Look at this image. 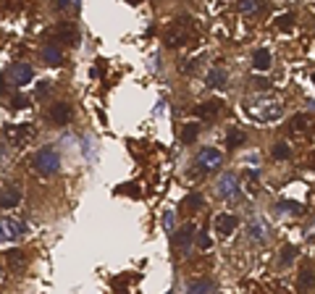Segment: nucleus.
Here are the masks:
<instances>
[{"mask_svg": "<svg viewBox=\"0 0 315 294\" xmlns=\"http://www.w3.org/2000/svg\"><path fill=\"white\" fill-rule=\"evenodd\" d=\"M194 37V27H192V18L189 16H179L173 24L166 32V45L168 48H182V45L192 42Z\"/></svg>", "mask_w": 315, "mask_h": 294, "instance_id": "1", "label": "nucleus"}, {"mask_svg": "<svg viewBox=\"0 0 315 294\" xmlns=\"http://www.w3.org/2000/svg\"><path fill=\"white\" fill-rule=\"evenodd\" d=\"M32 166H34V171H40L42 176H53V173H58V168H61V158H58V152H55L53 147H42V150H37V152L32 155Z\"/></svg>", "mask_w": 315, "mask_h": 294, "instance_id": "2", "label": "nucleus"}, {"mask_svg": "<svg viewBox=\"0 0 315 294\" xmlns=\"http://www.w3.org/2000/svg\"><path fill=\"white\" fill-rule=\"evenodd\" d=\"M215 192H218L221 200H239V194H242L239 176L237 173H223L215 182Z\"/></svg>", "mask_w": 315, "mask_h": 294, "instance_id": "3", "label": "nucleus"}, {"mask_svg": "<svg viewBox=\"0 0 315 294\" xmlns=\"http://www.w3.org/2000/svg\"><path fill=\"white\" fill-rule=\"evenodd\" d=\"M24 223L21 221H16V218H11V215H3L0 218V244H8V242H16V239H21L24 237Z\"/></svg>", "mask_w": 315, "mask_h": 294, "instance_id": "4", "label": "nucleus"}, {"mask_svg": "<svg viewBox=\"0 0 315 294\" xmlns=\"http://www.w3.org/2000/svg\"><path fill=\"white\" fill-rule=\"evenodd\" d=\"M221 152L215 150V147H202L200 150V155H197V166L202 168V171H213V168H218L221 166Z\"/></svg>", "mask_w": 315, "mask_h": 294, "instance_id": "5", "label": "nucleus"}, {"mask_svg": "<svg viewBox=\"0 0 315 294\" xmlns=\"http://www.w3.org/2000/svg\"><path fill=\"white\" fill-rule=\"evenodd\" d=\"M194 229H197L194 223H187V226H182V229H179V234H176V247H179V252H182V255H189V252H192Z\"/></svg>", "mask_w": 315, "mask_h": 294, "instance_id": "6", "label": "nucleus"}, {"mask_svg": "<svg viewBox=\"0 0 315 294\" xmlns=\"http://www.w3.org/2000/svg\"><path fill=\"white\" fill-rule=\"evenodd\" d=\"M8 74H11V79H13L16 87H24V84H29L34 79V69H32L29 63H13Z\"/></svg>", "mask_w": 315, "mask_h": 294, "instance_id": "7", "label": "nucleus"}, {"mask_svg": "<svg viewBox=\"0 0 315 294\" xmlns=\"http://www.w3.org/2000/svg\"><path fill=\"white\" fill-rule=\"evenodd\" d=\"M213 226H215V231L221 234V237H229L237 226H239V218L237 215H231V213H218L215 218H213Z\"/></svg>", "mask_w": 315, "mask_h": 294, "instance_id": "8", "label": "nucleus"}, {"mask_svg": "<svg viewBox=\"0 0 315 294\" xmlns=\"http://www.w3.org/2000/svg\"><path fill=\"white\" fill-rule=\"evenodd\" d=\"M223 110V103L221 100H208V103H200L194 108V113L202 119V121H215V116Z\"/></svg>", "mask_w": 315, "mask_h": 294, "instance_id": "9", "label": "nucleus"}, {"mask_svg": "<svg viewBox=\"0 0 315 294\" xmlns=\"http://www.w3.org/2000/svg\"><path fill=\"white\" fill-rule=\"evenodd\" d=\"M34 134V126L32 124H16V126H8L6 129V137L13 142V145H21L27 137H32Z\"/></svg>", "mask_w": 315, "mask_h": 294, "instance_id": "10", "label": "nucleus"}, {"mask_svg": "<svg viewBox=\"0 0 315 294\" xmlns=\"http://www.w3.org/2000/svg\"><path fill=\"white\" fill-rule=\"evenodd\" d=\"M50 121L55 126H66V124L71 121V105L69 103H55L50 108Z\"/></svg>", "mask_w": 315, "mask_h": 294, "instance_id": "11", "label": "nucleus"}, {"mask_svg": "<svg viewBox=\"0 0 315 294\" xmlns=\"http://www.w3.org/2000/svg\"><path fill=\"white\" fill-rule=\"evenodd\" d=\"M18 202H21V192H18V187H13V184L3 187V192H0V208L8 210V208H16Z\"/></svg>", "mask_w": 315, "mask_h": 294, "instance_id": "12", "label": "nucleus"}, {"mask_svg": "<svg viewBox=\"0 0 315 294\" xmlns=\"http://www.w3.org/2000/svg\"><path fill=\"white\" fill-rule=\"evenodd\" d=\"M55 37L63 40L66 45H76V42H79V32H76L74 24H61V27L55 29Z\"/></svg>", "mask_w": 315, "mask_h": 294, "instance_id": "13", "label": "nucleus"}, {"mask_svg": "<svg viewBox=\"0 0 315 294\" xmlns=\"http://www.w3.org/2000/svg\"><path fill=\"white\" fill-rule=\"evenodd\" d=\"M276 213H286V215H302V213H305V208L300 205V202H294V200H279V202H276Z\"/></svg>", "mask_w": 315, "mask_h": 294, "instance_id": "14", "label": "nucleus"}, {"mask_svg": "<svg viewBox=\"0 0 315 294\" xmlns=\"http://www.w3.org/2000/svg\"><path fill=\"white\" fill-rule=\"evenodd\" d=\"M205 84H208V87H215V89H218V87L223 89V87H226V71H223L221 66L210 69V71H208V76H205Z\"/></svg>", "mask_w": 315, "mask_h": 294, "instance_id": "15", "label": "nucleus"}, {"mask_svg": "<svg viewBox=\"0 0 315 294\" xmlns=\"http://www.w3.org/2000/svg\"><path fill=\"white\" fill-rule=\"evenodd\" d=\"M265 8V0H239V11L244 16H258Z\"/></svg>", "mask_w": 315, "mask_h": 294, "instance_id": "16", "label": "nucleus"}, {"mask_svg": "<svg viewBox=\"0 0 315 294\" xmlns=\"http://www.w3.org/2000/svg\"><path fill=\"white\" fill-rule=\"evenodd\" d=\"M42 61L48 63V66H61V63H63V53H61V48H55V45H48V48L42 50Z\"/></svg>", "mask_w": 315, "mask_h": 294, "instance_id": "17", "label": "nucleus"}, {"mask_svg": "<svg viewBox=\"0 0 315 294\" xmlns=\"http://www.w3.org/2000/svg\"><path fill=\"white\" fill-rule=\"evenodd\" d=\"M247 234H250L255 242H265L268 239V223L265 221H252L250 229H247Z\"/></svg>", "mask_w": 315, "mask_h": 294, "instance_id": "18", "label": "nucleus"}, {"mask_svg": "<svg viewBox=\"0 0 315 294\" xmlns=\"http://www.w3.org/2000/svg\"><path fill=\"white\" fill-rule=\"evenodd\" d=\"M252 66H255L258 71H268V69H271V53H268L265 48L255 50V55H252Z\"/></svg>", "mask_w": 315, "mask_h": 294, "instance_id": "19", "label": "nucleus"}, {"mask_svg": "<svg viewBox=\"0 0 315 294\" xmlns=\"http://www.w3.org/2000/svg\"><path fill=\"white\" fill-rule=\"evenodd\" d=\"M187 291H192V294H200V291H215V284H213L210 279H192L189 286H187Z\"/></svg>", "mask_w": 315, "mask_h": 294, "instance_id": "20", "label": "nucleus"}, {"mask_svg": "<svg viewBox=\"0 0 315 294\" xmlns=\"http://www.w3.org/2000/svg\"><path fill=\"white\" fill-rule=\"evenodd\" d=\"M244 131H239V129H229V134H226V147L229 150H237L239 145H244Z\"/></svg>", "mask_w": 315, "mask_h": 294, "instance_id": "21", "label": "nucleus"}, {"mask_svg": "<svg viewBox=\"0 0 315 294\" xmlns=\"http://www.w3.org/2000/svg\"><path fill=\"white\" fill-rule=\"evenodd\" d=\"M202 202H205V200H202V194H187V200H184V210L187 213H197L200 208H202Z\"/></svg>", "mask_w": 315, "mask_h": 294, "instance_id": "22", "label": "nucleus"}, {"mask_svg": "<svg viewBox=\"0 0 315 294\" xmlns=\"http://www.w3.org/2000/svg\"><path fill=\"white\" fill-rule=\"evenodd\" d=\"M197 134H200V124H187L184 131H182V142L184 145H192L197 140Z\"/></svg>", "mask_w": 315, "mask_h": 294, "instance_id": "23", "label": "nucleus"}, {"mask_svg": "<svg viewBox=\"0 0 315 294\" xmlns=\"http://www.w3.org/2000/svg\"><path fill=\"white\" fill-rule=\"evenodd\" d=\"M310 286H315V273L312 270H302L297 279V289H310Z\"/></svg>", "mask_w": 315, "mask_h": 294, "instance_id": "24", "label": "nucleus"}, {"mask_svg": "<svg viewBox=\"0 0 315 294\" xmlns=\"http://www.w3.org/2000/svg\"><path fill=\"white\" fill-rule=\"evenodd\" d=\"M276 27H279L281 32H289L291 27H294V13H281V16L276 18Z\"/></svg>", "mask_w": 315, "mask_h": 294, "instance_id": "25", "label": "nucleus"}, {"mask_svg": "<svg viewBox=\"0 0 315 294\" xmlns=\"http://www.w3.org/2000/svg\"><path fill=\"white\" fill-rule=\"evenodd\" d=\"M271 152H273V158H276V161H286V158L291 155V150H289V145H286V142H276Z\"/></svg>", "mask_w": 315, "mask_h": 294, "instance_id": "26", "label": "nucleus"}, {"mask_svg": "<svg viewBox=\"0 0 315 294\" xmlns=\"http://www.w3.org/2000/svg\"><path fill=\"white\" fill-rule=\"evenodd\" d=\"M6 258H8V265H11V268H24V263H27V258L21 255L18 250H11Z\"/></svg>", "mask_w": 315, "mask_h": 294, "instance_id": "27", "label": "nucleus"}, {"mask_svg": "<svg viewBox=\"0 0 315 294\" xmlns=\"http://www.w3.org/2000/svg\"><path fill=\"white\" fill-rule=\"evenodd\" d=\"M289 129L291 131H294V134H300V131H305L307 129V119L302 116V113H300V116H294V119H291V124H289Z\"/></svg>", "mask_w": 315, "mask_h": 294, "instance_id": "28", "label": "nucleus"}, {"mask_svg": "<svg viewBox=\"0 0 315 294\" xmlns=\"http://www.w3.org/2000/svg\"><path fill=\"white\" fill-rule=\"evenodd\" d=\"M294 258H297V250H294V247H284L279 263H281V265H291V263H294Z\"/></svg>", "mask_w": 315, "mask_h": 294, "instance_id": "29", "label": "nucleus"}, {"mask_svg": "<svg viewBox=\"0 0 315 294\" xmlns=\"http://www.w3.org/2000/svg\"><path fill=\"white\" fill-rule=\"evenodd\" d=\"M163 226H166L168 234L176 231V215H173V210H166V213H163Z\"/></svg>", "mask_w": 315, "mask_h": 294, "instance_id": "30", "label": "nucleus"}, {"mask_svg": "<svg viewBox=\"0 0 315 294\" xmlns=\"http://www.w3.org/2000/svg\"><path fill=\"white\" fill-rule=\"evenodd\" d=\"M194 239H197V244L202 247V250H210V244H213V242H210V237H208L205 231H200V234H197Z\"/></svg>", "mask_w": 315, "mask_h": 294, "instance_id": "31", "label": "nucleus"}, {"mask_svg": "<svg viewBox=\"0 0 315 294\" xmlns=\"http://www.w3.org/2000/svg\"><path fill=\"white\" fill-rule=\"evenodd\" d=\"M252 87H255V89H271V79H265V76H255V79H252Z\"/></svg>", "mask_w": 315, "mask_h": 294, "instance_id": "32", "label": "nucleus"}, {"mask_svg": "<svg viewBox=\"0 0 315 294\" xmlns=\"http://www.w3.org/2000/svg\"><path fill=\"white\" fill-rule=\"evenodd\" d=\"M48 92H50V82H40L37 84V97H48Z\"/></svg>", "mask_w": 315, "mask_h": 294, "instance_id": "33", "label": "nucleus"}, {"mask_svg": "<svg viewBox=\"0 0 315 294\" xmlns=\"http://www.w3.org/2000/svg\"><path fill=\"white\" fill-rule=\"evenodd\" d=\"M200 63H202V55H200V58H189V63H184V71H187V74H189V71H194Z\"/></svg>", "mask_w": 315, "mask_h": 294, "instance_id": "34", "label": "nucleus"}, {"mask_svg": "<svg viewBox=\"0 0 315 294\" xmlns=\"http://www.w3.org/2000/svg\"><path fill=\"white\" fill-rule=\"evenodd\" d=\"M11 105H13V108H27V105H29V100H27V97H21V95H16V97L11 100Z\"/></svg>", "mask_w": 315, "mask_h": 294, "instance_id": "35", "label": "nucleus"}, {"mask_svg": "<svg viewBox=\"0 0 315 294\" xmlns=\"http://www.w3.org/2000/svg\"><path fill=\"white\" fill-rule=\"evenodd\" d=\"M305 239H315V223H312V226H310V229L305 231Z\"/></svg>", "mask_w": 315, "mask_h": 294, "instance_id": "36", "label": "nucleus"}, {"mask_svg": "<svg viewBox=\"0 0 315 294\" xmlns=\"http://www.w3.org/2000/svg\"><path fill=\"white\" fill-rule=\"evenodd\" d=\"M55 6H58V8H66V6H69V0H58Z\"/></svg>", "mask_w": 315, "mask_h": 294, "instance_id": "37", "label": "nucleus"}, {"mask_svg": "<svg viewBox=\"0 0 315 294\" xmlns=\"http://www.w3.org/2000/svg\"><path fill=\"white\" fill-rule=\"evenodd\" d=\"M310 166L315 168V152H310Z\"/></svg>", "mask_w": 315, "mask_h": 294, "instance_id": "38", "label": "nucleus"}, {"mask_svg": "<svg viewBox=\"0 0 315 294\" xmlns=\"http://www.w3.org/2000/svg\"><path fill=\"white\" fill-rule=\"evenodd\" d=\"M307 108H310V110H315V100H310V103H307Z\"/></svg>", "mask_w": 315, "mask_h": 294, "instance_id": "39", "label": "nucleus"}, {"mask_svg": "<svg viewBox=\"0 0 315 294\" xmlns=\"http://www.w3.org/2000/svg\"><path fill=\"white\" fill-rule=\"evenodd\" d=\"M312 84H315V74H312Z\"/></svg>", "mask_w": 315, "mask_h": 294, "instance_id": "40", "label": "nucleus"}, {"mask_svg": "<svg viewBox=\"0 0 315 294\" xmlns=\"http://www.w3.org/2000/svg\"><path fill=\"white\" fill-rule=\"evenodd\" d=\"M0 279H3V273H0Z\"/></svg>", "mask_w": 315, "mask_h": 294, "instance_id": "41", "label": "nucleus"}]
</instances>
